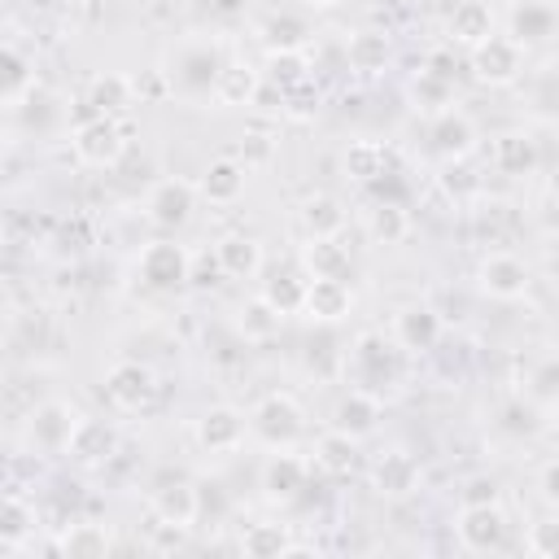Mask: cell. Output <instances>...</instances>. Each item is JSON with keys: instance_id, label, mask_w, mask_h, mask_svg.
<instances>
[{"instance_id": "6da1fadb", "label": "cell", "mask_w": 559, "mask_h": 559, "mask_svg": "<svg viewBox=\"0 0 559 559\" xmlns=\"http://www.w3.org/2000/svg\"><path fill=\"white\" fill-rule=\"evenodd\" d=\"M131 144V122L127 118H114V114H87L74 122L70 131V148L83 166H96V170H109L122 162Z\"/></svg>"}, {"instance_id": "7a4b0ae2", "label": "cell", "mask_w": 559, "mask_h": 559, "mask_svg": "<svg viewBox=\"0 0 559 559\" xmlns=\"http://www.w3.org/2000/svg\"><path fill=\"white\" fill-rule=\"evenodd\" d=\"M83 419H87V415H83L74 402H66V397H44V402H35V406L26 411V419H22V441H26L31 450H39V454H66Z\"/></svg>"}, {"instance_id": "3957f363", "label": "cell", "mask_w": 559, "mask_h": 559, "mask_svg": "<svg viewBox=\"0 0 559 559\" xmlns=\"http://www.w3.org/2000/svg\"><path fill=\"white\" fill-rule=\"evenodd\" d=\"M223 66H227V61H223V52H218L214 39H183V44L170 52L166 74H170V87H175L179 96L201 100V96H214V79H218Z\"/></svg>"}, {"instance_id": "277c9868", "label": "cell", "mask_w": 559, "mask_h": 559, "mask_svg": "<svg viewBox=\"0 0 559 559\" xmlns=\"http://www.w3.org/2000/svg\"><path fill=\"white\" fill-rule=\"evenodd\" d=\"M306 432V411L293 393H262L249 411V437H258L266 450H293Z\"/></svg>"}, {"instance_id": "5b68a950", "label": "cell", "mask_w": 559, "mask_h": 559, "mask_svg": "<svg viewBox=\"0 0 559 559\" xmlns=\"http://www.w3.org/2000/svg\"><path fill=\"white\" fill-rule=\"evenodd\" d=\"M402 345L397 336H384V332H358L354 336V349H349V371H354V384L380 393L389 384H397L402 376Z\"/></svg>"}, {"instance_id": "8992f818", "label": "cell", "mask_w": 559, "mask_h": 559, "mask_svg": "<svg viewBox=\"0 0 559 559\" xmlns=\"http://www.w3.org/2000/svg\"><path fill=\"white\" fill-rule=\"evenodd\" d=\"M135 275L144 288L153 293H179V288H192V253L170 240V236H157L140 249L135 258Z\"/></svg>"}, {"instance_id": "52a82bcc", "label": "cell", "mask_w": 559, "mask_h": 559, "mask_svg": "<svg viewBox=\"0 0 559 559\" xmlns=\"http://www.w3.org/2000/svg\"><path fill=\"white\" fill-rule=\"evenodd\" d=\"M524 52H528V48H524L520 39L493 31L485 44H476V48L467 52V70H472V79L485 83V87H511V83L524 79Z\"/></svg>"}, {"instance_id": "ba28073f", "label": "cell", "mask_w": 559, "mask_h": 559, "mask_svg": "<svg viewBox=\"0 0 559 559\" xmlns=\"http://www.w3.org/2000/svg\"><path fill=\"white\" fill-rule=\"evenodd\" d=\"M105 397H109L118 411L140 415V411H148L153 397H157V371H153L148 362H140V358H118V362L105 371Z\"/></svg>"}, {"instance_id": "9c48e42d", "label": "cell", "mask_w": 559, "mask_h": 559, "mask_svg": "<svg viewBox=\"0 0 559 559\" xmlns=\"http://www.w3.org/2000/svg\"><path fill=\"white\" fill-rule=\"evenodd\" d=\"M476 288H480L485 297H493V301H520V297H528V288H533V271H528L524 258L498 249V253L480 258V266H476Z\"/></svg>"}, {"instance_id": "30bf717a", "label": "cell", "mask_w": 559, "mask_h": 559, "mask_svg": "<svg viewBox=\"0 0 559 559\" xmlns=\"http://www.w3.org/2000/svg\"><path fill=\"white\" fill-rule=\"evenodd\" d=\"M507 533H511V524H507L502 502H493V507H459L454 537H459L463 550H472V555L502 550L507 546Z\"/></svg>"}, {"instance_id": "8fae6325", "label": "cell", "mask_w": 559, "mask_h": 559, "mask_svg": "<svg viewBox=\"0 0 559 559\" xmlns=\"http://www.w3.org/2000/svg\"><path fill=\"white\" fill-rule=\"evenodd\" d=\"M192 432H197V445H201V450H210V454H231V450H240L245 437H249V415H245L240 406L218 402V406H205V411L197 415Z\"/></svg>"}, {"instance_id": "7c38bea8", "label": "cell", "mask_w": 559, "mask_h": 559, "mask_svg": "<svg viewBox=\"0 0 559 559\" xmlns=\"http://www.w3.org/2000/svg\"><path fill=\"white\" fill-rule=\"evenodd\" d=\"M197 197H201V192H197V183H188V179H157V183L148 188V197H144V214H148L153 227L179 231V227L192 218Z\"/></svg>"}, {"instance_id": "4fadbf2b", "label": "cell", "mask_w": 559, "mask_h": 559, "mask_svg": "<svg viewBox=\"0 0 559 559\" xmlns=\"http://www.w3.org/2000/svg\"><path fill=\"white\" fill-rule=\"evenodd\" d=\"M310 489V463L301 454H288V450H275L266 463H262V498L266 502H297L301 493Z\"/></svg>"}, {"instance_id": "5bb4252c", "label": "cell", "mask_w": 559, "mask_h": 559, "mask_svg": "<svg viewBox=\"0 0 559 559\" xmlns=\"http://www.w3.org/2000/svg\"><path fill=\"white\" fill-rule=\"evenodd\" d=\"M428 148L441 157V162H463L476 153V122L463 114V109H441L432 114L428 122Z\"/></svg>"}, {"instance_id": "9a60e30c", "label": "cell", "mask_w": 559, "mask_h": 559, "mask_svg": "<svg viewBox=\"0 0 559 559\" xmlns=\"http://www.w3.org/2000/svg\"><path fill=\"white\" fill-rule=\"evenodd\" d=\"M507 35L520 39L524 48L555 39L559 35V4L555 0H511V9H507Z\"/></svg>"}, {"instance_id": "2e32d148", "label": "cell", "mask_w": 559, "mask_h": 559, "mask_svg": "<svg viewBox=\"0 0 559 559\" xmlns=\"http://www.w3.org/2000/svg\"><path fill=\"white\" fill-rule=\"evenodd\" d=\"M135 100H140V92H135V79H131V74L100 70V74H92L87 87H83V105H87V114H114V118H127ZM87 114H83V118H87Z\"/></svg>"}, {"instance_id": "e0dca14e", "label": "cell", "mask_w": 559, "mask_h": 559, "mask_svg": "<svg viewBox=\"0 0 559 559\" xmlns=\"http://www.w3.org/2000/svg\"><path fill=\"white\" fill-rule=\"evenodd\" d=\"M245 183H249V166L240 157H214V162H205L197 192L210 205H236L245 197Z\"/></svg>"}, {"instance_id": "ac0fdd59", "label": "cell", "mask_w": 559, "mask_h": 559, "mask_svg": "<svg viewBox=\"0 0 559 559\" xmlns=\"http://www.w3.org/2000/svg\"><path fill=\"white\" fill-rule=\"evenodd\" d=\"M297 262L310 280H349L354 275V258L341 245V236H306Z\"/></svg>"}, {"instance_id": "d6986e66", "label": "cell", "mask_w": 559, "mask_h": 559, "mask_svg": "<svg viewBox=\"0 0 559 559\" xmlns=\"http://www.w3.org/2000/svg\"><path fill=\"white\" fill-rule=\"evenodd\" d=\"M349 310H354V288H349L345 280H310L306 306H301V314H306L310 323L336 328L341 319H349Z\"/></svg>"}, {"instance_id": "ffe728a7", "label": "cell", "mask_w": 559, "mask_h": 559, "mask_svg": "<svg viewBox=\"0 0 559 559\" xmlns=\"http://www.w3.org/2000/svg\"><path fill=\"white\" fill-rule=\"evenodd\" d=\"M39 92V74H35V61L9 39L4 44V61H0V100H4V109L13 114V109H22L31 96Z\"/></svg>"}, {"instance_id": "44dd1931", "label": "cell", "mask_w": 559, "mask_h": 559, "mask_svg": "<svg viewBox=\"0 0 559 559\" xmlns=\"http://www.w3.org/2000/svg\"><path fill=\"white\" fill-rule=\"evenodd\" d=\"M489 162H493L498 175L524 179V175L537 170L542 148H537V140H533L528 131H502V135H493V144H489Z\"/></svg>"}, {"instance_id": "7402d4cb", "label": "cell", "mask_w": 559, "mask_h": 559, "mask_svg": "<svg viewBox=\"0 0 559 559\" xmlns=\"http://www.w3.org/2000/svg\"><path fill=\"white\" fill-rule=\"evenodd\" d=\"M393 336H397V345L406 354H424V349H432L441 341V314L432 306H424V301H411V306H402L393 314Z\"/></svg>"}, {"instance_id": "603a6c76", "label": "cell", "mask_w": 559, "mask_h": 559, "mask_svg": "<svg viewBox=\"0 0 559 559\" xmlns=\"http://www.w3.org/2000/svg\"><path fill=\"white\" fill-rule=\"evenodd\" d=\"M376 424H380V393H371V389H349V393H341L336 397V406H332V428H341V432H349V437H371L376 432Z\"/></svg>"}, {"instance_id": "cb8c5ba5", "label": "cell", "mask_w": 559, "mask_h": 559, "mask_svg": "<svg viewBox=\"0 0 559 559\" xmlns=\"http://www.w3.org/2000/svg\"><path fill=\"white\" fill-rule=\"evenodd\" d=\"M148 507H153V520L188 524L192 528L201 520V485H192V480H166V485L153 489Z\"/></svg>"}, {"instance_id": "d4e9b609", "label": "cell", "mask_w": 559, "mask_h": 559, "mask_svg": "<svg viewBox=\"0 0 559 559\" xmlns=\"http://www.w3.org/2000/svg\"><path fill=\"white\" fill-rule=\"evenodd\" d=\"M371 489L380 498H406L419 489V463L406 450H389L371 463Z\"/></svg>"}, {"instance_id": "484cf974", "label": "cell", "mask_w": 559, "mask_h": 559, "mask_svg": "<svg viewBox=\"0 0 559 559\" xmlns=\"http://www.w3.org/2000/svg\"><path fill=\"white\" fill-rule=\"evenodd\" d=\"M445 35H450V48L459 44L472 52L476 44H485L493 35V9L485 0H459L445 17Z\"/></svg>"}, {"instance_id": "4316f807", "label": "cell", "mask_w": 559, "mask_h": 559, "mask_svg": "<svg viewBox=\"0 0 559 559\" xmlns=\"http://www.w3.org/2000/svg\"><path fill=\"white\" fill-rule=\"evenodd\" d=\"M214 258L227 280H253L262 271V240L245 236V231H227L214 240Z\"/></svg>"}, {"instance_id": "83f0119b", "label": "cell", "mask_w": 559, "mask_h": 559, "mask_svg": "<svg viewBox=\"0 0 559 559\" xmlns=\"http://www.w3.org/2000/svg\"><path fill=\"white\" fill-rule=\"evenodd\" d=\"M66 454H70L79 467H105V463L118 454V428L105 424V419H83Z\"/></svg>"}, {"instance_id": "f1b7e54d", "label": "cell", "mask_w": 559, "mask_h": 559, "mask_svg": "<svg viewBox=\"0 0 559 559\" xmlns=\"http://www.w3.org/2000/svg\"><path fill=\"white\" fill-rule=\"evenodd\" d=\"M389 61H393V44H389L384 31H354V35L345 39V66H349L354 74L376 79V74L389 70Z\"/></svg>"}, {"instance_id": "f546056e", "label": "cell", "mask_w": 559, "mask_h": 559, "mask_svg": "<svg viewBox=\"0 0 559 559\" xmlns=\"http://www.w3.org/2000/svg\"><path fill=\"white\" fill-rule=\"evenodd\" d=\"M341 166H345V179H354V183L371 188L376 179L393 175V153H389L380 140H349V148H345Z\"/></svg>"}, {"instance_id": "4dcf8cb0", "label": "cell", "mask_w": 559, "mask_h": 559, "mask_svg": "<svg viewBox=\"0 0 559 559\" xmlns=\"http://www.w3.org/2000/svg\"><path fill=\"white\" fill-rule=\"evenodd\" d=\"M306 288H310V275L301 271V262H297V266H271L266 280H262V297H266L284 319H288V314H301Z\"/></svg>"}, {"instance_id": "1f68e13d", "label": "cell", "mask_w": 559, "mask_h": 559, "mask_svg": "<svg viewBox=\"0 0 559 559\" xmlns=\"http://www.w3.org/2000/svg\"><path fill=\"white\" fill-rule=\"evenodd\" d=\"M258 87H262V70H253L245 61H227L214 79V105L218 109H245V105H253Z\"/></svg>"}, {"instance_id": "d6a6232c", "label": "cell", "mask_w": 559, "mask_h": 559, "mask_svg": "<svg viewBox=\"0 0 559 559\" xmlns=\"http://www.w3.org/2000/svg\"><path fill=\"white\" fill-rule=\"evenodd\" d=\"M297 227H301L306 236H341V227H345V205H341V197H332V192H310V197H301V201H297Z\"/></svg>"}, {"instance_id": "836d02e7", "label": "cell", "mask_w": 559, "mask_h": 559, "mask_svg": "<svg viewBox=\"0 0 559 559\" xmlns=\"http://www.w3.org/2000/svg\"><path fill=\"white\" fill-rule=\"evenodd\" d=\"M35 524H39L35 502H26L17 489H9L4 493V511H0V550L4 555H17L35 537Z\"/></svg>"}, {"instance_id": "e575fe53", "label": "cell", "mask_w": 559, "mask_h": 559, "mask_svg": "<svg viewBox=\"0 0 559 559\" xmlns=\"http://www.w3.org/2000/svg\"><path fill=\"white\" fill-rule=\"evenodd\" d=\"M57 550H61L66 559H105V555L114 550V533H109V524L79 520V524H66V528H61Z\"/></svg>"}, {"instance_id": "d590c367", "label": "cell", "mask_w": 559, "mask_h": 559, "mask_svg": "<svg viewBox=\"0 0 559 559\" xmlns=\"http://www.w3.org/2000/svg\"><path fill=\"white\" fill-rule=\"evenodd\" d=\"M240 550L249 559H284L297 550L293 542V524H280V520H253L245 533H240Z\"/></svg>"}, {"instance_id": "8d00e7d4", "label": "cell", "mask_w": 559, "mask_h": 559, "mask_svg": "<svg viewBox=\"0 0 559 559\" xmlns=\"http://www.w3.org/2000/svg\"><path fill=\"white\" fill-rule=\"evenodd\" d=\"M310 74H314V66H310V52H306V48H271L266 61H262V79L275 83L280 92L306 87Z\"/></svg>"}, {"instance_id": "74e56055", "label": "cell", "mask_w": 559, "mask_h": 559, "mask_svg": "<svg viewBox=\"0 0 559 559\" xmlns=\"http://www.w3.org/2000/svg\"><path fill=\"white\" fill-rule=\"evenodd\" d=\"M498 432L502 437H511V441H533L542 428H546V406H537L528 393H520V397H507L502 406H498Z\"/></svg>"}, {"instance_id": "f35d334b", "label": "cell", "mask_w": 559, "mask_h": 559, "mask_svg": "<svg viewBox=\"0 0 559 559\" xmlns=\"http://www.w3.org/2000/svg\"><path fill=\"white\" fill-rule=\"evenodd\" d=\"M528 114L542 122H559V61H542L524 83Z\"/></svg>"}, {"instance_id": "ab89813d", "label": "cell", "mask_w": 559, "mask_h": 559, "mask_svg": "<svg viewBox=\"0 0 559 559\" xmlns=\"http://www.w3.org/2000/svg\"><path fill=\"white\" fill-rule=\"evenodd\" d=\"M362 227H367L371 245H384V249H389V245H402V240H406V231H411V214H406L402 201H371Z\"/></svg>"}, {"instance_id": "60d3db41", "label": "cell", "mask_w": 559, "mask_h": 559, "mask_svg": "<svg viewBox=\"0 0 559 559\" xmlns=\"http://www.w3.org/2000/svg\"><path fill=\"white\" fill-rule=\"evenodd\" d=\"M280 323H284V314L258 293V297H245L240 306H236V332H240V341H249V345H258V341H271L275 332H280Z\"/></svg>"}, {"instance_id": "b9f144b4", "label": "cell", "mask_w": 559, "mask_h": 559, "mask_svg": "<svg viewBox=\"0 0 559 559\" xmlns=\"http://www.w3.org/2000/svg\"><path fill=\"white\" fill-rule=\"evenodd\" d=\"M314 467L328 472V476H349L358 467V437H349L341 428H328L314 441Z\"/></svg>"}, {"instance_id": "7bdbcfd3", "label": "cell", "mask_w": 559, "mask_h": 559, "mask_svg": "<svg viewBox=\"0 0 559 559\" xmlns=\"http://www.w3.org/2000/svg\"><path fill=\"white\" fill-rule=\"evenodd\" d=\"M437 188L454 201V205H467L485 192V175L463 157V162H441V175H437Z\"/></svg>"}, {"instance_id": "ee69618b", "label": "cell", "mask_w": 559, "mask_h": 559, "mask_svg": "<svg viewBox=\"0 0 559 559\" xmlns=\"http://www.w3.org/2000/svg\"><path fill=\"white\" fill-rule=\"evenodd\" d=\"M411 105L419 109V114H441V109H450L454 105V79H441V74H432L428 66L411 79Z\"/></svg>"}, {"instance_id": "f6af8a7d", "label": "cell", "mask_w": 559, "mask_h": 559, "mask_svg": "<svg viewBox=\"0 0 559 559\" xmlns=\"http://www.w3.org/2000/svg\"><path fill=\"white\" fill-rule=\"evenodd\" d=\"M310 35H314L310 22L297 17V13H271V17L262 22V44H266V52H271V48H306Z\"/></svg>"}, {"instance_id": "bcb514c9", "label": "cell", "mask_w": 559, "mask_h": 559, "mask_svg": "<svg viewBox=\"0 0 559 559\" xmlns=\"http://www.w3.org/2000/svg\"><path fill=\"white\" fill-rule=\"evenodd\" d=\"M524 393H528L537 406H555V402H559V354L542 358V362L528 371V380H524Z\"/></svg>"}, {"instance_id": "7dc6e473", "label": "cell", "mask_w": 559, "mask_h": 559, "mask_svg": "<svg viewBox=\"0 0 559 559\" xmlns=\"http://www.w3.org/2000/svg\"><path fill=\"white\" fill-rule=\"evenodd\" d=\"M502 502V480L489 476V472H476L459 485V507H493Z\"/></svg>"}, {"instance_id": "c3c4849f", "label": "cell", "mask_w": 559, "mask_h": 559, "mask_svg": "<svg viewBox=\"0 0 559 559\" xmlns=\"http://www.w3.org/2000/svg\"><path fill=\"white\" fill-rule=\"evenodd\" d=\"M524 546H528V555H537V559H559V520H537V524H528Z\"/></svg>"}, {"instance_id": "681fc988", "label": "cell", "mask_w": 559, "mask_h": 559, "mask_svg": "<svg viewBox=\"0 0 559 559\" xmlns=\"http://www.w3.org/2000/svg\"><path fill=\"white\" fill-rule=\"evenodd\" d=\"M271 153H275V140H271L266 131H249V135L240 140V162H245V166H266Z\"/></svg>"}, {"instance_id": "f907efd6", "label": "cell", "mask_w": 559, "mask_h": 559, "mask_svg": "<svg viewBox=\"0 0 559 559\" xmlns=\"http://www.w3.org/2000/svg\"><path fill=\"white\" fill-rule=\"evenodd\" d=\"M135 92H140V105H144V100H166V96H175L166 70H148V74H140V79H135Z\"/></svg>"}, {"instance_id": "816d5d0a", "label": "cell", "mask_w": 559, "mask_h": 559, "mask_svg": "<svg viewBox=\"0 0 559 559\" xmlns=\"http://www.w3.org/2000/svg\"><path fill=\"white\" fill-rule=\"evenodd\" d=\"M188 542V524H166V520H157L153 524V550H179Z\"/></svg>"}, {"instance_id": "f5cc1de1", "label": "cell", "mask_w": 559, "mask_h": 559, "mask_svg": "<svg viewBox=\"0 0 559 559\" xmlns=\"http://www.w3.org/2000/svg\"><path fill=\"white\" fill-rule=\"evenodd\" d=\"M537 493H542V502L559 507V459L542 463V472H537Z\"/></svg>"}, {"instance_id": "db71d44e", "label": "cell", "mask_w": 559, "mask_h": 559, "mask_svg": "<svg viewBox=\"0 0 559 559\" xmlns=\"http://www.w3.org/2000/svg\"><path fill=\"white\" fill-rule=\"evenodd\" d=\"M432 74H441V79H454V57L445 52V48H437V52H428V61H424Z\"/></svg>"}, {"instance_id": "11a10c76", "label": "cell", "mask_w": 559, "mask_h": 559, "mask_svg": "<svg viewBox=\"0 0 559 559\" xmlns=\"http://www.w3.org/2000/svg\"><path fill=\"white\" fill-rule=\"evenodd\" d=\"M210 13L214 17H236V13H245V0H210Z\"/></svg>"}, {"instance_id": "9f6ffc18", "label": "cell", "mask_w": 559, "mask_h": 559, "mask_svg": "<svg viewBox=\"0 0 559 559\" xmlns=\"http://www.w3.org/2000/svg\"><path fill=\"white\" fill-rule=\"evenodd\" d=\"M22 4H26V9H35V13H44V9H52L57 0H22Z\"/></svg>"}, {"instance_id": "6f0895ef", "label": "cell", "mask_w": 559, "mask_h": 559, "mask_svg": "<svg viewBox=\"0 0 559 559\" xmlns=\"http://www.w3.org/2000/svg\"><path fill=\"white\" fill-rule=\"evenodd\" d=\"M306 4H314V9H332V4H341V0H306Z\"/></svg>"}]
</instances>
